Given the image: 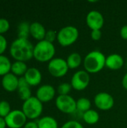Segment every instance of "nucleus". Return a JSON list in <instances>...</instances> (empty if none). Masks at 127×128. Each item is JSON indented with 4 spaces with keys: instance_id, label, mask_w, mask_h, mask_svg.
<instances>
[{
    "instance_id": "c9c22d12",
    "label": "nucleus",
    "mask_w": 127,
    "mask_h": 128,
    "mask_svg": "<svg viewBox=\"0 0 127 128\" xmlns=\"http://www.w3.org/2000/svg\"><path fill=\"white\" fill-rule=\"evenodd\" d=\"M7 124L4 118L0 117V128H6Z\"/></svg>"
},
{
    "instance_id": "7ed1b4c3",
    "label": "nucleus",
    "mask_w": 127,
    "mask_h": 128,
    "mask_svg": "<svg viewBox=\"0 0 127 128\" xmlns=\"http://www.w3.org/2000/svg\"><path fill=\"white\" fill-rule=\"evenodd\" d=\"M55 54L54 44L45 40L38 41L34 47V58L40 62H49L54 58Z\"/></svg>"
},
{
    "instance_id": "72a5a7b5",
    "label": "nucleus",
    "mask_w": 127,
    "mask_h": 128,
    "mask_svg": "<svg viewBox=\"0 0 127 128\" xmlns=\"http://www.w3.org/2000/svg\"><path fill=\"white\" fill-rule=\"evenodd\" d=\"M23 128H38V125H37V123L35 122H27L25 126L23 127Z\"/></svg>"
},
{
    "instance_id": "f704fd0d",
    "label": "nucleus",
    "mask_w": 127,
    "mask_h": 128,
    "mask_svg": "<svg viewBox=\"0 0 127 128\" xmlns=\"http://www.w3.org/2000/svg\"><path fill=\"white\" fill-rule=\"evenodd\" d=\"M122 86L126 90H127V73L125 74V75L122 79Z\"/></svg>"
},
{
    "instance_id": "f3484780",
    "label": "nucleus",
    "mask_w": 127,
    "mask_h": 128,
    "mask_svg": "<svg viewBox=\"0 0 127 128\" xmlns=\"http://www.w3.org/2000/svg\"><path fill=\"white\" fill-rule=\"evenodd\" d=\"M38 128H58L56 119L52 116H44L37 121Z\"/></svg>"
},
{
    "instance_id": "f257e3e1",
    "label": "nucleus",
    "mask_w": 127,
    "mask_h": 128,
    "mask_svg": "<svg viewBox=\"0 0 127 128\" xmlns=\"http://www.w3.org/2000/svg\"><path fill=\"white\" fill-rule=\"evenodd\" d=\"M34 47L28 39L16 38L10 44V53L16 61L25 62L34 57Z\"/></svg>"
},
{
    "instance_id": "473e14b6",
    "label": "nucleus",
    "mask_w": 127,
    "mask_h": 128,
    "mask_svg": "<svg viewBox=\"0 0 127 128\" xmlns=\"http://www.w3.org/2000/svg\"><path fill=\"white\" fill-rule=\"evenodd\" d=\"M18 85H19V88H21V87H26V86H29V85L28 84L27 81L25 80V77L24 76H21L20 78H19V82H18Z\"/></svg>"
},
{
    "instance_id": "9b49d317",
    "label": "nucleus",
    "mask_w": 127,
    "mask_h": 128,
    "mask_svg": "<svg viewBox=\"0 0 127 128\" xmlns=\"http://www.w3.org/2000/svg\"><path fill=\"white\" fill-rule=\"evenodd\" d=\"M86 23L91 30H100L104 25V16L100 11L92 10L86 16Z\"/></svg>"
},
{
    "instance_id": "1a4fd4ad",
    "label": "nucleus",
    "mask_w": 127,
    "mask_h": 128,
    "mask_svg": "<svg viewBox=\"0 0 127 128\" xmlns=\"http://www.w3.org/2000/svg\"><path fill=\"white\" fill-rule=\"evenodd\" d=\"M7 127L9 128H22L27 123V118L22 110H12L4 118Z\"/></svg>"
},
{
    "instance_id": "aec40b11",
    "label": "nucleus",
    "mask_w": 127,
    "mask_h": 128,
    "mask_svg": "<svg viewBox=\"0 0 127 128\" xmlns=\"http://www.w3.org/2000/svg\"><path fill=\"white\" fill-rule=\"evenodd\" d=\"M28 67L25 64V62L16 61L14 62L11 65V70L13 74L15 76H24L28 70Z\"/></svg>"
},
{
    "instance_id": "cd10ccee",
    "label": "nucleus",
    "mask_w": 127,
    "mask_h": 128,
    "mask_svg": "<svg viewBox=\"0 0 127 128\" xmlns=\"http://www.w3.org/2000/svg\"><path fill=\"white\" fill-rule=\"evenodd\" d=\"M10 28V23L7 20L0 18V34L7 32Z\"/></svg>"
},
{
    "instance_id": "c85d7f7f",
    "label": "nucleus",
    "mask_w": 127,
    "mask_h": 128,
    "mask_svg": "<svg viewBox=\"0 0 127 128\" xmlns=\"http://www.w3.org/2000/svg\"><path fill=\"white\" fill-rule=\"evenodd\" d=\"M44 40L48 41V42H50V43L53 44V42L55 40H57V32H55L52 29H49V30L46 31Z\"/></svg>"
},
{
    "instance_id": "f03ea898",
    "label": "nucleus",
    "mask_w": 127,
    "mask_h": 128,
    "mask_svg": "<svg viewBox=\"0 0 127 128\" xmlns=\"http://www.w3.org/2000/svg\"><path fill=\"white\" fill-rule=\"evenodd\" d=\"M105 55L99 50H93L88 52L83 61L85 70L88 74H97L106 67Z\"/></svg>"
},
{
    "instance_id": "20e7f679",
    "label": "nucleus",
    "mask_w": 127,
    "mask_h": 128,
    "mask_svg": "<svg viewBox=\"0 0 127 128\" xmlns=\"http://www.w3.org/2000/svg\"><path fill=\"white\" fill-rule=\"evenodd\" d=\"M79 32L73 26H66L57 32V40L62 46H68L73 44L79 38Z\"/></svg>"
},
{
    "instance_id": "c756f323",
    "label": "nucleus",
    "mask_w": 127,
    "mask_h": 128,
    "mask_svg": "<svg viewBox=\"0 0 127 128\" xmlns=\"http://www.w3.org/2000/svg\"><path fill=\"white\" fill-rule=\"evenodd\" d=\"M7 42L6 38L2 34H0V56H1L4 52L7 49Z\"/></svg>"
},
{
    "instance_id": "2f4dec72",
    "label": "nucleus",
    "mask_w": 127,
    "mask_h": 128,
    "mask_svg": "<svg viewBox=\"0 0 127 128\" xmlns=\"http://www.w3.org/2000/svg\"><path fill=\"white\" fill-rule=\"evenodd\" d=\"M120 34L124 40H127V25H124L120 30Z\"/></svg>"
},
{
    "instance_id": "bb28decb",
    "label": "nucleus",
    "mask_w": 127,
    "mask_h": 128,
    "mask_svg": "<svg viewBox=\"0 0 127 128\" xmlns=\"http://www.w3.org/2000/svg\"><path fill=\"white\" fill-rule=\"evenodd\" d=\"M61 128H84L82 124L75 120H71L65 122Z\"/></svg>"
},
{
    "instance_id": "39448f33",
    "label": "nucleus",
    "mask_w": 127,
    "mask_h": 128,
    "mask_svg": "<svg viewBox=\"0 0 127 128\" xmlns=\"http://www.w3.org/2000/svg\"><path fill=\"white\" fill-rule=\"evenodd\" d=\"M43 103L36 97H31L24 101L22 106V111L28 119H36L40 116L43 112Z\"/></svg>"
},
{
    "instance_id": "5701e85b",
    "label": "nucleus",
    "mask_w": 127,
    "mask_h": 128,
    "mask_svg": "<svg viewBox=\"0 0 127 128\" xmlns=\"http://www.w3.org/2000/svg\"><path fill=\"white\" fill-rule=\"evenodd\" d=\"M91 102L86 98H80L76 100V110L83 113L91 110Z\"/></svg>"
},
{
    "instance_id": "6e6552de",
    "label": "nucleus",
    "mask_w": 127,
    "mask_h": 128,
    "mask_svg": "<svg viewBox=\"0 0 127 128\" xmlns=\"http://www.w3.org/2000/svg\"><path fill=\"white\" fill-rule=\"evenodd\" d=\"M90 81V74L85 70H80L73 75L70 84L73 89L76 91H83L88 86Z\"/></svg>"
},
{
    "instance_id": "ddd939ff",
    "label": "nucleus",
    "mask_w": 127,
    "mask_h": 128,
    "mask_svg": "<svg viewBox=\"0 0 127 128\" xmlns=\"http://www.w3.org/2000/svg\"><path fill=\"white\" fill-rule=\"evenodd\" d=\"M19 78L13 74L12 73H9L1 79V86L4 89L8 92H13L18 89L19 85Z\"/></svg>"
},
{
    "instance_id": "dca6fc26",
    "label": "nucleus",
    "mask_w": 127,
    "mask_h": 128,
    "mask_svg": "<svg viewBox=\"0 0 127 128\" xmlns=\"http://www.w3.org/2000/svg\"><path fill=\"white\" fill-rule=\"evenodd\" d=\"M46 28L39 22H33L30 24V34L35 40L40 41L45 39Z\"/></svg>"
},
{
    "instance_id": "2eb2a0df",
    "label": "nucleus",
    "mask_w": 127,
    "mask_h": 128,
    "mask_svg": "<svg viewBox=\"0 0 127 128\" xmlns=\"http://www.w3.org/2000/svg\"><path fill=\"white\" fill-rule=\"evenodd\" d=\"M124 64V58L118 53H112L106 58V67L110 70H119L123 68Z\"/></svg>"
},
{
    "instance_id": "423d86ee",
    "label": "nucleus",
    "mask_w": 127,
    "mask_h": 128,
    "mask_svg": "<svg viewBox=\"0 0 127 128\" xmlns=\"http://www.w3.org/2000/svg\"><path fill=\"white\" fill-rule=\"evenodd\" d=\"M69 67L67 61L62 58H54L48 64V70L49 74L56 78H60L67 74Z\"/></svg>"
},
{
    "instance_id": "a211bd4d",
    "label": "nucleus",
    "mask_w": 127,
    "mask_h": 128,
    "mask_svg": "<svg viewBox=\"0 0 127 128\" xmlns=\"http://www.w3.org/2000/svg\"><path fill=\"white\" fill-rule=\"evenodd\" d=\"M66 61L69 69H76L80 66L82 58L79 52H72L68 56Z\"/></svg>"
},
{
    "instance_id": "412c9836",
    "label": "nucleus",
    "mask_w": 127,
    "mask_h": 128,
    "mask_svg": "<svg viewBox=\"0 0 127 128\" xmlns=\"http://www.w3.org/2000/svg\"><path fill=\"white\" fill-rule=\"evenodd\" d=\"M11 62L7 56H0V76H4L9 74L11 70Z\"/></svg>"
},
{
    "instance_id": "9d476101",
    "label": "nucleus",
    "mask_w": 127,
    "mask_h": 128,
    "mask_svg": "<svg viewBox=\"0 0 127 128\" xmlns=\"http://www.w3.org/2000/svg\"><path fill=\"white\" fill-rule=\"evenodd\" d=\"M95 106L100 110L107 111L111 110L115 105V99L112 94L107 92H100L94 98Z\"/></svg>"
},
{
    "instance_id": "f8f14e48",
    "label": "nucleus",
    "mask_w": 127,
    "mask_h": 128,
    "mask_svg": "<svg viewBox=\"0 0 127 128\" xmlns=\"http://www.w3.org/2000/svg\"><path fill=\"white\" fill-rule=\"evenodd\" d=\"M55 96V88L51 85H43L40 86L36 92V98L42 103L51 101Z\"/></svg>"
},
{
    "instance_id": "7c9ffc66",
    "label": "nucleus",
    "mask_w": 127,
    "mask_h": 128,
    "mask_svg": "<svg viewBox=\"0 0 127 128\" xmlns=\"http://www.w3.org/2000/svg\"><path fill=\"white\" fill-rule=\"evenodd\" d=\"M91 37L94 40H99L102 37L101 30H92L91 32Z\"/></svg>"
},
{
    "instance_id": "6ab92c4d",
    "label": "nucleus",
    "mask_w": 127,
    "mask_h": 128,
    "mask_svg": "<svg viewBox=\"0 0 127 128\" xmlns=\"http://www.w3.org/2000/svg\"><path fill=\"white\" fill-rule=\"evenodd\" d=\"M82 118L88 124H95L100 120V115L96 110L91 109L82 114Z\"/></svg>"
},
{
    "instance_id": "4468645a",
    "label": "nucleus",
    "mask_w": 127,
    "mask_h": 128,
    "mask_svg": "<svg viewBox=\"0 0 127 128\" xmlns=\"http://www.w3.org/2000/svg\"><path fill=\"white\" fill-rule=\"evenodd\" d=\"M29 86H37L42 80L41 72L36 68H30L23 76Z\"/></svg>"
},
{
    "instance_id": "393cba45",
    "label": "nucleus",
    "mask_w": 127,
    "mask_h": 128,
    "mask_svg": "<svg viewBox=\"0 0 127 128\" xmlns=\"http://www.w3.org/2000/svg\"><path fill=\"white\" fill-rule=\"evenodd\" d=\"M11 112L10 105L6 100L0 101V117L5 118Z\"/></svg>"
},
{
    "instance_id": "4be33fe9",
    "label": "nucleus",
    "mask_w": 127,
    "mask_h": 128,
    "mask_svg": "<svg viewBox=\"0 0 127 128\" xmlns=\"http://www.w3.org/2000/svg\"><path fill=\"white\" fill-rule=\"evenodd\" d=\"M17 34L18 38L28 39L30 34V23L25 21L21 22L17 28Z\"/></svg>"
},
{
    "instance_id": "0eeeda50",
    "label": "nucleus",
    "mask_w": 127,
    "mask_h": 128,
    "mask_svg": "<svg viewBox=\"0 0 127 128\" xmlns=\"http://www.w3.org/2000/svg\"><path fill=\"white\" fill-rule=\"evenodd\" d=\"M55 106L59 111L66 114H73L76 110V100L70 95H58L55 99Z\"/></svg>"
},
{
    "instance_id": "a878e982",
    "label": "nucleus",
    "mask_w": 127,
    "mask_h": 128,
    "mask_svg": "<svg viewBox=\"0 0 127 128\" xmlns=\"http://www.w3.org/2000/svg\"><path fill=\"white\" fill-rule=\"evenodd\" d=\"M72 89V86L68 82H62L58 86V93L59 95H67Z\"/></svg>"
},
{
    "instance_id": "b1692460",
    "label": "nucleus",
    "mask_w": 127,
    "mask_h": 128,
    "mask_svg": "<svg viewBox=\"0 0 127 128\" xmlns=\"http://www.w3.org/2000/svg\"><path fill=\"white\" fill-rule=\"evenodd\" d=\"M18 95L19 98L24 101L27 100L29 99L31 96V91L30 89V86H26V87H21L19 88L18 89Z\"/></svg>"
}]
</instances>
